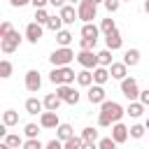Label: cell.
<instances>
[{
	"label": "cell",
	"mask_w": 149,
	"mask_h": 149,
	"mask_svg": "<svg viewBox=\"0 0 149 149\" xmlns=\"http://www.w3.org/2000/svg\"><path fill=\"white\" fill-rule=\"evenodd\" d=\"M123 114H126V109H123L119 102H114V100H105V102L100 105L98 126H100V128H109L112 123L121 121V116H123Z\"/></svg>",
	"instance_id": "1"
},
{
	"label": "cell",
	"mask_w": 149,
	"mask_h": 149,
	"mask_svg": "<svg viewBox=\"0 0 149 149\" xmlns=\"http://www.w3.org/2000/svg\"><path fill=\"white\" fill-rule=\"evenodd\" d=\"M49 79H51V84L61 86V84H72V81L77 79V74H74V70H72V68L61 65V68H54V70H51Z\"/></svg>",
	"instance_id": "2"
},
{
	"label": "cell",
	"mask_w": 149,
	"mask_h": 149,
	"mask_svg": "<svg viewBox=\"0 0 149 149\" xmlns=\"http://www.w3.org/2000/svg\"><path fill=\"white\" fill-rule=\"evenodd\" d=\"M77 14H79V19H81L84 23H91V21L95 19V14H98V5H95L93 0H81V2L77 5Z\"/></svg>",
	"instance_id": "3"
},
{
	"label": "cell",
	"mask_w": 149,
	"mask_h": 149,
	"mask_svg": "<svg viewBox=\"0 0 149 149\" xmlns=\"http://www.w3.org/2000/svg\"><path fill=\"white\" fill-rule=\"evenodd\" d=\"M74 58V51L72 49H68V47H61V49H56L51 56H49V61H51V65L54 68H61V65H70V61Z\"/></svg>",
	"instance_id": "4"
},
{
	"label": "cell",
	"mask_w": 149,
	"mask_h": 149,
	"mask_svg": "<svg viewBox=\"0 0 149 149\" xmlns=\"http://www.w3.org/2000/svg\"><path fill=\"white\" fill-rule=\"evenodd\" d=\"M19 44H21V35H19V30H12L7 37L0 40V49H2V54H14V51L19 49Z\"/></svg>",
	"instance_id": "5"
},
{
	"label": "cell",
	"mask_w": 149,
	"mask_h": 149,
	"mask_svg": "<svg viewBox=\"0 0 149 149\" xmlns=\"http://www.w3.org/2000/svg\"><path fill=\"white\" fill-rule=\"evenodd\" d=\"M77 63L81 65V68H86V70H95L100 63H98V54H93V49H81L79 54H77Z\"/></svg>",
	"instance_id": "6"
},
{
	"label": "cell",
	"mask_w": 149,
	"mask_h": 149,
	"mask_svg": "<svg viewBox=\"0 0 149 149\" xmlns=\"http://www.w3.org/2000/svg\"><path fill=\"white\" fill-rule=\"evenodd\" d=\"M121 93L133 102V100H140V88H137V81L133 77H126L121 79Z\"/></svg>",
	"instance_id": "7"
},
{
	"label": "cell",
	"mask_w": 149,
	"mask_h": 149,
	"mask_svg": "<svg viewBox=\"0 0 149 149\" xmlns=\"http://www.w3.org/2000/svg\"><path fill=\"white\" fill-rule=\"evenodd\" d=\"M56 93H58V98H61L63 102H68V105H77V102H79V93H77L70 84H61V86H56Z\"/></svg>",
	"instance_id": "8"
},
{
	"label": "cell",
	"mask_w": 149,
	"mask_h": 149,
	"mask_svg": "<svg viewBox=\"0 0 149 149\" xmlns=\"http://www.w3.org/2000/svg\"><path fill=\"white\" fill-rule=\"evenodd\" d=\"M40 86H42V77H40V72H37V70H28V72H26V88H28L30 93H37Z\"/></svg>",
	"instance_id": "9"
},
{
	"label": "cell",
	"mask_w": 149,
	"mask_h": 149,
	"mask_svg": "<svg viewBox=\"0 0 149 149\" xmlns=\"http://www.w3.org/2000/svg\"><path fill=\"white\" fill-rule=\"evenodd\" d=\"M42 37V23H37V21H30L28 26H26V40L30 42V44H37V40Z\"/></svg>",
	"instance_id": "10"
},
{
	"label": "cell",
	"mask_w": 149,
	"mask_h": 149,
	"mask_svg": "<svg viewBox=\"0 0 149 149\" xmlns=\"http://www.w3.org/2000/svg\"><path fill=\"white\" fill-rule=\"evenodd\" d=\"M128 135H130V128H126L121 121H116V123L112 126V137H114V142H116V144L126 142V140H128Z\"/></svg>",
	"instance_id": "11"
},
{
	"label": "cell",
	"mask_w": 149,
	"mask_h": 149,
	"mask_svg": "<svg viewBox=\"0 0 149 149\" xmlns=\"http://www.w3.org/2000/svg\"><path fill=\"white\" fill-rule=\"evenodd\" d=\"M105 44H107V49H112V51H116V49H121V44H123V37H121V33L114 28L112 33H107L105 35Z\"/></svg>",
	"instance_id": "12"
},
{
	"label": "cell",
	"mask_w": 149,
	"mask_h": 149,
	"mask_svg": "<svg viewBox=\"0 0 149 149\" xmlns=\"http://www.w3.org/2000/svg\"><path fill=\"white\" fill-rule=\"evenodd\" d=\"M40 126H42V128H58V126H61V123H58V114H56V112H49V109L42 112V114H40Z\"/></svg>",
	"instance_id": "13"
},
{
	"label": "cell",
	"mask_w": 149,
	"mask_h": 149,
	"mask_svg": "<svg viewBox=\"0 0 149 149\" xmlns=\"http://www.w3.org/2000/svg\"><path fill=\"white\" fill-rule=\"evenodd\" d=\"M88 100H91L93 105H102V102H105V88H102L100 84H95V86L91 84V86H88Z\"/></svg>",
	"instance_id": "14"
},
{
	"label": "cell",
	"mask_w": 149,
	"mask_h": 149,
	"mask_svg": "<svg viewBox=\"0 0 149 149\" xmlns=\"http://www.w3.org/2000/svg\"><path fill=\"white\" fill-rule=\"evenodd\" d=\"M44 109H49V112H58V107H61V98H58V93H47L44 95Z\"/></svg>",
	"instance_id": "15"
},
{
	"label": "cell",
	"mask_w": 149,
	"mask_h": 149,
	"mask_svg": "<svg viewBox=\"0 0 149 149\" xmlns=\"http://www.w3.org/2000/svg\"><path fill=\"white\" fill-rule=\"evenodd\" d=\"M61 19H63V23H74V19H79V14L74 12V7L72 5H65V7H61Z\"/></svg>",
	"instance_id": "16"
},
{
	"label": "cell",
	"mask_w": 149,
	"mask_h": 149,
	"mask_svg": "<svg viewBox=\"0 0 149 149\" xmlns=\"http://www.w3.org/2000/svg\"><path fill=\"white\" fill-rule=\"evenodd\" d=\"M126 70H128V65L126 63H112L109 65V74H112V79H126Z\"/></svg>",
	"instance_id": "17"
},
{
	"label": "cell",
	"mask_w": 149,
	"mask_h": 149,
	"mask_svg": "<svg viewBox=\"0 0 149 149\" xmlns=\"http://www.w3.org/2000/svg\"><path fill=\"white\" fill-rule=\"evenodd\" d=\"M107 79H109V68H105V65H98V68L93 70V81L102 86Z\"/></svg>",
	"instance_id": "18"
},
{
	"label": "cell",
	"mask_w": 149,
	"mask_h": 149,
	"mask_svg": "<svg viewBox=\"0 0 149 149\" xmlns=\"http://www.w3.org/2000/svg\"><path fill=\"white\" fill-rule=\"evenodd\" d=\"M42 109H44V102H40L37 98H28L26 100V112L28 114H40Z\"/></svg>",
	"instance_id": "19"
},
{
	"label": "cell",
	"mask_w": 149,
	"mask_h": 149,
	"mask_svg": "<svg viewBox=\"0 0 149 149\" xmlns=\"http://www.w3.org/2000/svg\"><path fill=\"white\" fill-rule=\"evenodd\" d=\"M123 63L130 65V68H135V65L140 63V51H137V49H128V51L123 54Z\"/></svg>",
	"instance_id": "20"
},
{
	"label": "cell",
	"mask_w": 149,
	"mask_h": 149,
	"mask_svg": "<svg viewBox=\"0 0 149 149\" xmlns=\"http://www.w3.org/2000/svg\"><path fill=\"white\" fill-rule=\"evenodd\" d=\"M77 84H79V86H91V84H93V72L86 70V68H84L81 72H77Z\"/></svg>",
	"instance_id": "21"
},
{
	"label": "cell",
	"mask_w": 149,
	"mask_h": 149,
	"mask_svg": "<svg viewBox=\"0 0 149 149\" xmlns=\"http://www.w3.org/2000/svg\"><path fill=\"white\" fill-rule=\"evenodd\" d=\"M56 130H58V140H61V142H65V140L74 137V130H72V126H70V123H61Z\"/></svg>",
	"instance_id": "22"
},
{
	"label": "cell",
	"mask_w": 149,
	"mask_h": 149,
	"mask_svg": "<svg viewBox=\"0 0 149 149\" xmlns=\"http://www.w3.org/2000/svg\"><path fill=\"white\" fill-rule=\"evenodd\" d=\"M142 112H144V105H142L140 100H133V102L128 105V109H126V114H130L133 119H137V116H140Z\"/></svg>",
	"instance_id": "23"
},
{
	"label": "cell",
	"mask_w": 149,
	"mask_h": 149,
	"mask_svg": "<svg viewBox=\"0 0 149 149\" xmlns=\"http://www.w3.org/2000/svg\"><path fill=\"white\" fill-rule=\"evenodd\" d=\"M98 33H100V28L93 26V23H84L81 26V37H98Z\"/></svg>",
	"instance_id": "24"
},
{
	"label": "cell",
	"mask_w": 149,
	"mask_h": 149,
	"mask_svg": "<svg viewBox=\"0 0 149 149\" xmlns=\"http://www.w3.org/2000/svg\"><path fill=\"white\" fill-rule=\"evenodd\" d=\"M2 123H5V126H16V123H19V114H16L14 109H7V112L2 114Z\"/></svg>",
	"instance_id": "25"
},
{
	"label": "cell",
	"mask_w": 149,
	"mask_h": 149,
	"mask_svg": "<svg viewBox=\"0 0 149 149\" xmlns=\"http://www.w3.org/2000/svg\"><path fill=\"white\" fill-rule=\"evenodd\" d=\"M81 140H84V142H98V130H95L93 126L84 128V130H81Z\"/></svg>",
	"instance_id": "26"
},
{
	"label": "cell",
	"mask_w": 149,
	"mask_h": 149,
	"mask_svg": "<svg viewBox=\"0 0 149 149\" xmlns=\"http://www.w3.org/2000/svg\"><path fill=\"white\" fill-rule=\"evenodd\" d=\"M2 142H7L12 149H16V147H23V140H21L19 135H14V133H7V135L2 137Z\"/></svg>",
	"instance_id": "27"
},
{
	"label": "cell",
	"mask_w": 149,
	"mask_h": 149,
	"mask_svg": "<svg viewBox=\"0 0 149 149\" xmlns=\"http://www.w3.org/2000/svg\"><path fill=\"white\" fill-rule=\"evenodd\" d=\"M56 40H58L61 47H68V44L72 42V33H70V30H58V33H56Z\"/></svg>",
	"instance_id": "28"
},
{
	"label": "cell",
	"mask_w": 149,
	"mask_h": 149,
	"mask_svg": "<svg viewBox=\"0 0 149 149\" xmlns=\"http://www.w3.org/2000/svg\"><path fill=\"white\" fill-rule=\"evenodd\" d=\"M98 63H100V65H105V68H109V65H112V49L100 51V54H98Z\"/></svg>",
	"instance_id": "29"
},
{
	"label": "cell",
	"mask_w": 149,
	"mask_h": 149,
	"mask_svg": "<svg viewBox=\"0 0 149 149\" xmlns=\"http://www.w3.org/2000/svg\"><path fill=\"white\" fill-rule=\"evenodd\" d=\"M84 147V140L81 137H70L63 142V149H81Z\"/></svg>",
	"instance_id": "30"
},
{
	"label": "cell",
	"mask_w": 149,
	"mask_h": 149,
	"mask_svg": "<svg viewBox=\"0 0 149 149\" xmlns=\"http://www.w3.org/2000/svg\"><path fill=\"white\" fill-rule=\"evenodd\" d=\"M49 19H51V16L47 14V9H44V7H40V9H35V21H37V23H42V26H47V23H49Z\"/></svg>",
	"instance_id": "31"
},
{
	"label": "cell",
	"mask_w": 149,
	"mask_h": 149,
	"mask_svg": "<svg viewBox=\"0 0 149 149\" xmlns=\"http://www.w3.org/2000/svg\"><path fill=\"white\" fill-rule=\"evenodd\" d=\"M61 26H63L61 14H58V16H51V19H49V23H47V28H49V30H54V33H58V30H61Z\"/></svg>",
	"instance_id": "32"
},
{
	"label": "cell",
	"mask_w": 149,
	"mask_h": 149,
	"mask_svg": "<svg viewBox=\"0 0 149 149\" xmlns=\"http://www.w3.org/2000/svg\"><path fill=\"white\" fill-rule=\"evenodd\" d=\"M9 74H12V63H9L7 58H2V61H0V77L7 79Z\"/></svg>",
	"instance_id": "33"
},
{
	"label": "cell",
	"mask_w": 149,
	"mask_h": 149,
	"mask_svg": "<svg viewBox=\"0 0 149 149\" xmlns=\"http://www.w3.org/2000/svg\"><path fill=\"white\" fill-rule=\"evenodd\" d=\"M40 128H42V126H37V123H26V128H23V133H26V137H37V133H40Z\"/></svg>",
	"instance_id": "34"
},
{
	"label": "cell",
	"mask_w": 149,
	"mask_h": 149,
	"mask_svg": "<svg viewBox=\"0 0 149 149\" xmlns=\"http://www.w3.org/2000/svg\"><path fill=\"white\" fill-rule=\"evenodd\" d=\"M23 149H44V144H42L37 137H28V140L23 142Z\"/></svg>",
	"instance_id": "35"
},
{
	"label": "cell",
	"mask_w": 149,
	"mask_h": 149,
	"mask_svg": "<svg viewBox=\"0 0 149 149\" xmlns=\"http://www.w3.org/2000/svg\"><path fill=\"white\" fill-rule=\"evenodd\" d=\"M116 28V23H114V19H102V23H100V30L107 35V33H112Z\"/></svg>",
	"instance_id": "36"
},
{
	"label": "cell",
	"mask_w": 149,
	"mask_h": 149,
	"mask_svg": "<svg viewBox=\"0 0 149 149\" xmlns=\"http://www.w3.org/2000/svg\"><path fill=\"white\" fill-rule=\"evenodd\" d=\"M95 42H98V37H81L79 40V47L81 49H95Z\"/></svg>",
	"instance_id": "37"
},
{
	"label": "cell",
	"mask_w": 149,
	"mask_h": 149,
	"mask_svg": "<svg viewBox=\"0 0 149 149\" xmlns=\"http://www.w3.org/2000/svg\"><path fill=\"white\" fill-rule=\"evenodd\" d=\"M144 130H147V126H140V123H135V126H130V137L140 140V137L144 135Z\"/></svg>",
	"instance_id": "38"
},
{
	"label": "cell",
	"mask_w": 149,
	"mask_h": 149,
	"mask_svg": "<svg viewBox=\"0 0 149 149\" xmlns=\"http://www.w3.org/2000/svg\"><path fill=\"white\" fill-rule=\"evenodd\" d=\"M98 149H116V142H114V137H102V140L98 142Z\"/></svg>",
	"instance_id": "39"
},
{
	"label": "cell",
	"mask_w": 149,
	"mask_h": 149,
	"mask_svg": "<svg viewBox=\"0 0 149 149\" xmlns=\"http://www.w3.org/2000/svg\"><path fill=\"white\" fill-rule=\"evenodd\" d=\"M102 5H105V9H107L109 14H114V12L119 9V5H121V0H105Z\"/></svg>",
	"instance_id": "40"
},
{
	"label": "cell",
	"mask_w": 149,
	"mask_h": 149,
	"mask_svg": "<svg viewBox=\"0 0 149 149\" xmlns=\"http://www.w3.org/2000/svg\"><path fill=\"white\" fill-rule=\"evenodd\" d=\"M12 30H14V28H12V23H9V21H2V23H0V40H2V37H7Z\"/></svg>",
	"instance_id": "41"
},
{
	"label": "cell",
	"mask_w": 149,
	"mask_h": 149,
	"mask_svg": "<svg viewBox=\"0 0 149 149\" xmlns=\"http://www.w3.org/2000/svg\"><path fill=\"white\" fill-rule=\"evenodd\" d=\"M44 149H63V142L56 137V140H49L47 144H44Z\"/></svg>",
	"instance_id": "42"
},
{
	"label": "cell",
	"mask_w": 149,
	"mask_h": 149,
	"mask_svg": "<svg viewBox=\"0 0 149 149\" xmlns=\"http://www.w3.org/2000/svg\"><path fill=\"white\" fill-rule=\"evenodd\" d=\"M140 102H142L144 107H149V88H144V91H140Z\"/></svg>",
	"instance_id": "43"
},
{
	"label": "cell",
	"mask_w": 149,
	"mask_h": 149,
	"mask_svg": "<svg viewBox=\"0 0 149 149\" xmlns=\"http://www.w3.org/2000/svg\"><path fill=\"white\" fill-rule=\"evenodd\" d=\"M12 2V7H23V5H28L30 0H9Z\"/></svg>",
	"instance_id": "44"
},
{
	"label": "cell",
	"mask_w": 149,
	"mask_h": 149,
	"mask_svg": "<svg viewBox=\"0 0 149 149\" xmlns=\"http://www.w3.org/2000/svg\"><path fill=\"white\" fill-rule=\"evenodd\" d=\"M49 5H54V7H65V0H49Z\"/></svg>",
	"instance_id": "45"
},
{
	"label": "cell",
	"mask_w": 149,
	"mask_h": 149,
	"mask_svg": "<svg viewBox=\"0 0 149 149\" xmlns=\"http://www.w3.org/2000/svg\"><path fill=\"white\" fill-rule=\"evenodd\" d=\"M30 2L35 5V9H40V7H44V5L49 2V0H30Z\"/></svg>",
	"instance_id": "46"
},
{
	"label": "cell",
	"mask_w": 149,
	"mask_h": 149,
	"mask_svg": "<svg viewBox=\"0 0 149 149\" xmlns=\"http://www.w3.org/2000/svg\"><path fill=\"white\" fill-rule=\"evenodd\" d=\"M81 149H98V144H95V142H84Z\"/></svg>",
	"instance_id": "47"
},
{
	"label": "cell",
	"mask_w": 149,
	"mask_h": 149,
	"mask_svg": "<svg viewBox=\"0 0 149 149\" xmlns=\"http://www.w3.org/2000/svg\"><path fill=\"white\" fill-rule=\"evenodd\" d=\"M0 149H12V147H9L7 142H2V144H0Z\"/></svg>",
	"instance_id": "48"
},
{
	"label": "cell",
	"mask_w": 149,
	"mask_h": 149,
	"mask_svg": "<svg viewBox=\"0 0 149 149\" xmlns=\"http://www.w3.org/2000/svg\"><path fill=\"white\" fill-rule=\"evenodd\" d=\"M144 12H147V14H149V0H147V2H144Z\"/></svg>",
	"instance_id": "49"
},
{
	"label": "cell",
	"mask_w": 149,
	"mask_h": 149,
	"mask_svg": "<svg viewBox=\"0 0 149 149\" xmlns=\"http://www.w3.org/2000/svg\"><path fill=\"white\" fill-rule=\"evenodd\" d=\"M70 2H72V5H74V2H77V5H79V2H81V0H70Z\"/></svg>",
	"instance_id": "50"
},
{
	"label": "cell",
	"mask_w": 149,
	"mask_h": 149,
	"mask_svg": "<svg viewBox=\"0 0 149 149\" xmlns=\"http://www.w3.org/2000/svg\"><path fill=\"white\" fill-rule=\"evenodd\" d=\"M93 2H95V5H100V2H105V0H93Z\"/></svg>",
	"instance_id": "51"
},
{
	"label": "cell",
	"mask_w": 149,
	"mask_h": 149,
	"mask_svg": "<svg viewBox=\"0 0 149 149\" xmlns=\"http://www.w3.org/2000/svg\"><path fill=\"white\" fill-rule=\"evenodd\" d=\"M144 126H147V130H149V119H147V123H144Z\"/></svg>",
	"instance_id": "52"
},
{
	"label": "cell",
	"mask_w": 149,
	"mask_h": 149,
	"mask_svg": "<svg viewBox=\"0 0 149 149\" xmlns=\"http://www.w3.org/2000/svg\"><path fill=\"white\" fill-rule=\"evenodd\" d=\"M121 2H130V0H121Z\"/></svg>",
	"instance_id": "53"
}]
</instances>
